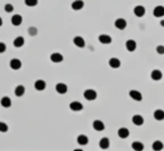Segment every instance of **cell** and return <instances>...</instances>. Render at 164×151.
<instances>
[{
    "instance_id": "obj_9",
    "label": "cell",
    "mask_w": 164,
    "mask_h": 151,
    "mask_svg": "<svg viewBox=\"0 0 164 151\" xmlns=\"http://www.w3.org/2000/svg\"><path fill=\"white\" fill-rule=\"evenodd\" d=\"M70 109L72 111H81L83 109V105H82V103H80L78 101H74L70 104Z\"/></svg>"
},
{
    "instance_id": "obj_32",
    "label": "cell",
    "mask_w": 164,
    "mask_h": 151,
    "mask_svg": "<svg viewBox=\"0 0 164 151\" xmlns=\"http://www.w3.org/2000/svg\"><path fill=\"white\" fill-rule=\"evenodd\" d=\"M28 33L32 36H35L36 34H37V28H35V27H30V28L28 29Z\"/></svg>"
},
{
    "instance_id": "obj_31",
    "label": "cell",
    "mask_w": 164,
    "mask_h": 151,
    "mask_svg": "<svg viewBox=\"0 0 164 151\" xmlns=\"http://www.w3.org/2000/svg\"><path fill=\"white\" fill-rule=\"evenodd\" d=\"M5 10H6V13H13L14 11V6L11 3H7L5 6Z\"/></svg>"
},
{
    "instance_id": "obj_13",
    "label": "cell",
    "mask_w": 164,
    "mask_h": 151,
    "mask_svg": "<svg viewBox=\"0 0 164 151\" xmlns=\"http://www.w3.org/2000/svg\"><path fill=\"white\" fill-rule=\"evenodd\" d=\"M129 95H130V97H132L133 100H135V101H142V99H143L142 94L139 93L138 91H135V90L130 91V92H129Z\"/></svg>"
},
{
    "instance_id": "obj_1",
    "label": "cell",
    "mask_w": 164,
    "mask_h": 151,
    "mask_svg": "<svg viewBox=\"0 0 164 151\" xmlns=\"http://www.w3.org/2000/svg\"><path fill=\"white\" fill-rule=\"evenodd\" d=\"M83 96L84 99L88 101H93L97 99V92L93 91V90H87L86 92L83 93Z\"/></svg>"
},
{
    "instance_id": "obj_12",
    "label": "cell",
    "mask_w": 164,
    "mask_h": 151,
    "mask_svg": "<svg viewBox=\"0 0 164 151\" xmlns=\"http://www.w3.org/2000/svg\"><path fill=\"white\" fill-rule=\"evenodd\" d=\"M134 14L137 17H143L145 15V8L143 7V6H136L134 8Z\"/></svg>"
},
{
    "instance_id": "obj_35",
    "label": "cell",
    "mask_w": 164,
    "mask_h": 151,
    "mask_svg": "<svg viewBox=\"0 0 164 151\" xmlns=\"http://www.w3.org/2000/svg\"><path fill=\"white\" fill-rule=\"evenodd\" d=\"M160 24H161V26H162V27H164V20H162V22H160Z\"/></svg>"
},
{
    "instance_id": "obj_7",
    "label": "cell",
    "mask_w": 164,
    "mask_h": 151,
    "mask_svg": "<svg viewBox=\"0 0 164 151\" xmlns=\"http://www.w3.org/2000/svg\"><path fill=\"white\" fill-rule=\"evenodd\" d=\"M51 61L54 62V63H60L63 61V55L60 54V53H53L51 55Z\"/></svg>"
},
{
    "instance_id": "obj_33",
    "label": "cell",
    "mask_w": 164,
    "mask_h": 151,
    "mask_svg": "<svg viewBox=\"0 0 164 151\" xmlns=\"http://www.w3.org/2000/svg\"><path fill=\"white\" fill-rule=\"evenodd\" d=\"M156 51L158 53V54H164V46H162V45H160V46H157L156 47Z\"/></svg>"
},
{
    "instance_id": "obj_4",
    "label": "cell",
    "mask_w": 164,
    "mask_h": 151,
    "mask_svg": "<svg viewBox=\"0 0 164 151\" xmlns=\"http://www.w3.org/2000/svg\"><path fill=\"white\" fill-rule=\"evenodd\" d=\"M55 88H56V92L58 94H65L68 92V86L65 85L64 83H58V84H56Z\"/></svg>"
},
{
    "instance_id": "obj_30",
    "label": "cell",
    "mask_w": 164,
    "mask_h": 151,
    "mask_svg": "<svg viewBox=\"0 0 164 151\" xmlns=\"http://www.w3.org/2000/svg\"><path fill=\"white\" fill-rule=\"evenodd\" d=\"M8 125L5 122H0V132H7Z\"/></svg>"
},
{
    "instance_id": "obj_3",
    "label": "cell",
    "mask_w": 164,
    "mask_h": 151,
    "mask_svg": "<svg viewBox=\"0 0 164 151\" xmlns=\"http://www.w3.org/2000/svg\"><path fill=\"white\" fill-rule=\"evenodd\" d=\"M10 67L13 68V70H19L20 67H22V62L18 59V58H13L11 61H10Z\"/></svg>"
},
{
    "instance_id": "obj_15",
    "label": "cell",
    "mask_w": 164,
    "mask_h": 151,
    "mask_svg": "<svg viewBox=\"0 0 164 151\" xmlns=\"http://www.w3.org/2000/svg\"><path fill=\"white\" fill-rule=\"evenodd\" d=\"M118 136H119V138H121V139L128 138V136H129L128 129H126V128H120V129L118 130Z\"/></svg>"
},
{
    "instance_id": "obj_28",
    "label": "cell",
    "mask_w": 164,
    "mask_h": 151,
    "mask_svg": "<svg viewBox=\"0 0 164 151\" xmlns=\"http://www.w3.org/2000/svg\"><path fill=\"white\" fill-rule=\"evenodd\" d=\"M152 149L153 150H155V151H160V150H162L163 149V143L161 142V141H155L154 143L152 144Z\"/></svg>"
},
{
    "instance_id": "obj_36",
    "label": "cell",
    "mask_w": 164,
    "mask_h": 151,
    "mask_svg": "<svg viewBox=\"0 0 164 151\" xmlns=\"http://www.w3.org/2000/svg\"><path fill=\"white\" fill-rule=\"evenodd\" d=\"M2 26V19H1V17H0V27Z\"/></svg>"
},
{
    "instance_id": "obj_26",
    "label": "cell",
    "mask_w": 164,
    "mask_h": 151,
    "mask_svg": "<svg viewBox=\"0 0 164 151\" xmlns=\"http://www.w3.org/2000/svg\"><path fill=\"white\" fill-rule=\"evenodd\" d=\"M132 148L135 151H142L144 149V144L142 142H138V141H135L132 143Z\"/></svg>"
},
{
    "instance_id": "obj_20",
    "label": "cell",
    "mask_w": 164,
    "mask_h": 151,
    "mask_svg": "<svg viewBox=\"0 0 164 151\" xmlns=\"http://www.w3.org/2000/svg\"><path fill=\"white\" fill-rule=\"evenodd\" d=\"M98 39H99L100 43L105 44V45H107V44L111 43V37L108 36V35H100Z\"/></svg>"
},
{
    "instance_id": "obj_19",
    "label": "cell",
    "mask_w": 164,
    "mask_h": 151,
    "mask_svg": "<svg viewBox=\"0 0 164 151\" xmlns=\"http://www.w3.org/2000/svg\"><path fill=\"white\" fill-rule=\"evenodd\" d=\"M45 87H46V83L42 79H38L35 82V88L37 91H43Z\"/></svg>"
},
{
    "instance_id": "obj_6",
    "label": "cell",
    "mask_w": 164,
    "mask_h": 151,
    "mask_svg": "<svg viewBox=\"0 0 164 151\" xmlns=\"http://www.w3.org/2000/svg\"><path fill=\"white\" fill-rule=\"evenodd\" d=\"M153 15L155 17H163L164 16V7L163 6H156L153 10Z\"/></svg>"
},
{
    "instance_id": "obj_23",
    "label": "cell",
    "mask_w": 164,
    "mask_h": 151,
    "mask_svg": "<svg viewBox=\"0 0 164 151\" xmlns=\"http://www.w3.org/2000/svg\"><path fill=\"white\" fill-rule=\"evenodd\" d=\"M109 139L108 138H102L101 140H100L99 142V145L101 149H107V148H109Z\"/></svg>"
},
{
    "instance_id": "obj_18",
    "label": "cell",
    "mask_w": 164,
    "mask_h": 151,
    "mask_svg": "<svg viewBox=\"0 0 164 151\" xmlns=\"http://www.w3.org/2000/svg\"><path fill=\"white\" fill-rule=\"evenodd\" d=\"M151 77H152V79H154V81H160V79H162V72L158 71V70H154L152 72V74H151Z\"/></svg>"
},
{
    "instance_id": "obj_2",
    "label": "cell",
    "mask_w": 164,
    "mask_h": 151,
    "mask_svg": "<svg viewBox=\"0 0 164 151\" xmlns=\"http://www.w3.org/2000/svg\"><path fill=\"white\" fill-rule=\"evenodd\" d=\"M115 26H116V28L120 29V30H124V29L126 28V26H127V22L125 19H122V18H118L116 22H115Z\"/></svg>"
},
{
    "instance_id": "obj_16",
    "label": "cell",
    "mask_w": 164,
    "mask_h": 151,
    "mask_svg": "<svg viewBox=\"0 0 164 151\" xmlns=\"http://www.w3.org/2000/svg\"><path fill=\"white\" fill-rule=\"evenodd\" d=\"M25 43V39H24V37L23 36H18L17 38H15L14 40V46L15 47H17V48H19V47H22L23 45Z\"/></svg>"
},
{
    "instance_id": "obj_10",
    "label": "cell",
    "mask_w": 164,
    "mask_h": 151,
    "mask_svg": "<svg viewBox=\"0 0 164 151\" xmlns=\"http://www.w3.org/2000/svg\"><path fill=\"white\" fill-rule=\"evenodd\" d=\"M73 43L75 46H78L80 48H82V47H84V45H86V42H84V39L82 38V37L80 36H77L74 39H73Z\"/></svg>"
},
{
    "instance_id": "obj_11",
    "label": "cell",
    "mask_w": 164,
    "mask_h": 151,
    "mask_svg": "<svg viewBox=\"0 0 164 151\" xmlns=\"http://www.w3.org/2000/svg\"><path fill=\"white\" fill-rule=\"evenodd\" d=\"M93 129L96 130V131H102V130L105 129V124L102 121H100V120H96L92 124Z\"/></svg>"
},
{
    "instance_id": "obj_25",
    "label": "cell",
    "mask_w": 164,
    "mask_h": 151,
    "mask_svg": "<svg viewBox=\"0 0 164 151\" xmlns=\"http://www.w3.org/2000/svg\"><path fill=\"white\" fill-rule=\"evenodd\" d=\"M133 123L136 124V125H142L143 123H144L143 116H141V115H134L133 116Z\"/></svg>"
},
{
    "instance_id": "obj_21",
    "label": "cell",
    "mask_w": 164,
    "mask_h": 151,
    "mask_svg": "<svg viewBox=\"0 0 164 151\" xmlns=\"http://www.w3.org/2000/svg\"><path fill=\"white\" fill-rule=\"evenodd\" d=\"M154 118H155V120H157V121H162V120H164L163 110H156V111L154 112Z\"/></svg>"
},
{
    "instance_id": "obj_17",
    "label": "cell",
    "mask_w": 164,
    "mask_h": 151,
    "mask_svg": "<svg viewBox=\"0 0 164 151\" xmlns=\"http://www.w3.org/2000/svg\"><path fill=\"white\" fill-rule=\"evenodd\" d=\"M109 65H110L113 68H118V67L120 66V61L116 57L110 58V59H109Z\"/></svg>"
},
{
    "instance_id": "obj_24",
    "label": "cell",
    "mask_w": 164,
    "mask_h": 151,
    "mask_svg": "<svg viewBox=\"0 0 164 151\" xmlns=\"http://www.w3.org/2000/svg\"><path fill=\"white\" fill-rule=\"evenodd\" d=\"M88 142H89V139H88V137L84 136V134H81V136H79L78 137V143L79 144H81V145H86V144H88Z\"/></svg>"
},
{
    "instance_id": "obj_5",
    "label": "cell",
    "mask_w": 164,
    "mask_h": 151,
    "mask_svg": "<svg viewBox=\"0 0 164 151\" xmlns=\"http://www.w3.org/2000/svg\"><path fill=\"white\" fill-rule=\"evenodd\" d=\"M84 6V2L82 1V0H75V1H73L71 5V7L73 10H80V9H82Z\"/></svg>"
},
{
    "instance_id": "obj_22",
    "label": "cell",
    "mask_w": 164,
    "mask_h": 151,
    "mask_svg": "<svg viewBox=\"0 0 164 151\" xmlns=\"http://www.w3.org/2000/svg\"><path fill=\"white\" fill-rule=\"evenodd\" d=\"M0 103H1V105L4 106V108H9L10 105H11V100L8 97V96H4L1 101H0Z\"/></svg>"
},
{
    "instance_id": "obj_29",
    "label": "cell",
    "mask_w": 164,
    "mask_h": 151,
    "mask_svg": "<svg viewBox=\"0 0 164 151\" xmlns=\"http://www.w3.org/2000/svg\"><path fill=\"white\" fill-rule=\"evenodd\" d=\"M37 2H38V0H25L26 6H28V7H34L37 5Z\"/></svg>"
},
{
    "instance_id": "obj_8",
    "label": "cell",
    "mask_w": 164,
    "mask_h": 151,
    "mask_svg": "<svg viewBox=\"0 0 164 151\" xmlns=\"http://www.w3.org/2000/svg\"><path fill=\"white\" fill-rule=\"evenodd\" d=\"M23 22V17L20 15H14L13 16V18H11V24L14 25V26H19V25H22Z\"/></svg>"
},
{
    "instance_id": "obj_14",
    "label": "cell",
    "mask_w": 164,
    "mask_h": 151,
    "mask_svg": "<svg viewBox=\"0 0 164 151\" xmlns=\"http://www.w3.org/2000/svg\"><path fill=\"white\" fill-rule=\"evenodd\" d=\"M136 42L135 40H133V39H129V40H127L126 42V48H127V50H129V51H134V50L136 49Z\"/></svg>"
},
{
    "instance_id": "obj_27",
    "label": "cell",
    "mask_w": 164,
    "mask_h": 151,
    "mask_svg": "<svg viewBox=\"0 0 164 151\" xmlns=\"http://www.w3.org/2000/svg\"><path fill=\"white\" fill-rule=\"evenodd\" d=\"M25 93V87L23 85H18V86L15 88V95L16 96H23Z\"/></svg>"
},
{
    "instance_id": "obj_34",
    "label": "cell",
    "mask_w": 164,
    "mask_h": 151,
    "mask_svg": "<svg viewBox=\"0 0 164 151\" xmlns=\"http://www.w3.org/2000/svg\"><path fill=\"white\" fill-rule=\"evenodd\" d=\"M5 51H6V44L0 42V54L1 53H5Z\"/></svg>"
}]
</instances>
